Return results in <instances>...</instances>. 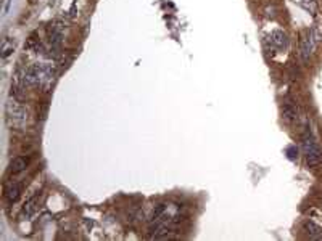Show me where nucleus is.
I'll list each match as a JSON object with an SVG mask.
<instances>
[{
    "label": "nucleus",
    "mask_w": 322,
    "mask_h": 241,
    "mask_svg": "<svg viewBox=\"0 0 322 241\" xmlns=\"http://www.w3.org/2000/svg\"><path fill=\"white\" fill-rule=\"evenodd\" d=\"M306 230H308L309 237H311V238H316V240H322V229H321V227L316 225V224H313V222H308V224H306Z\"/></svg>",
    "instance_id": "1a4fd4ad"
},
{
    "label": "nucleus",
    "mask_w": 322,
    "mask_h": 241,
    "mask_svg": "<svg viewBox=\"0 0 322 241\" xmlns=\"http://www.w3.org/2000/svg\"><path fill=\"white\" fill-rule=\"evenodd\" d=\"M21 190H23V185L15 182V184H10L8 187L5 188V198L10 201V203H15V201L19 198V194H21Z\"/></svg>",
    "instance_id": "39448f33"
},
{
    "label": "nucleus",
    "mask_w": 322,
    "mask_h": 241,
    "mask_svg": "<svg viewBox=\"0 0 322 241\" xmlns=\"http://www.w3.org/2000/svg\"><path fill=\"white\" fill-rule=\"evenodd\" d=\"M37 206H39V196H34V198H31L28 203L24 204V207H23V212H21V216L23 217H31L32 214H34L36 211H37Z\"/></svg>",
    "instance_id": "6e6552de"
},
{
    "label": "nucleus",
    "mask_w": 322,
    "mask_h": 241,
    "mask_svg": "<svg viewBox=\"0 0 322 241\" xmlns=\"http://www.w3.org/2000/svg\"><path fill=\"white\" fill-rule=\"evenodd\" d=\"M11 51H13V42L10 44L8 37H6L5 41H3V45H2V56L6 58V56L11 53Z\"/></svg>",
    "instance_id": "9d476101"
},
{
    "label": "nucleus",
    "mask_w": 322,
    "mask_h": 241,
    "mask_svg": "<svg viewBox=\"0 0 322 241\" xmlns=\"http://www.w3.org/2000/svg\"><path fill=\"white\" fill-rule=\"evenodd\" d=\"M6 119H8L11 127L21 129L26 124V119H28V111L16 100H10L6 103Z\"/></svg>",
    "instance_id": "f03ea898"
},
{
    "label": "nucleus",
    "mask_w": 322,
    "mask_h": 241,
    "mask_svg": "<svg viewBox=\"0 0 322 241\" xmlns=\"http://www.w3.org/2000/svg\"><path fill=\"white\" fill-rule=\"evenodd\" d=\"M314 34H313V31H308L306 32V36L301 39V42H300V55L303 60H308L309 56H311L313 53V50H314Z\"/></svg>",
    "instance_id": "7ed1b4c3"
},
{
    "label": "nucleus",
    "mask_w": 322,
    "mask_h": 241,
    "mask_svg": "<svg viewBox=\"0 0 322 241\" xmlns=\"http://www.w3.org/2000/svg\"><path fill=\"white\" fill-rule=\"evenodd\" d=\"M270 44H272L275 48L287 47V36L283 34L282 31H275L272 32V36H270Z\"/></svg>",
    "instance_id": "0eeeda50"
},
{
    "label": "nucleus",
    "mask_w": 322,
    "mask_h": 241,
    "mask_svg": "<svg viewBox=\"0 0 322 241\" xmlns=\"http://www.w3.org/2000/svg\"><path fill=\"white\" fill-rule=\"evenodd\" d=\"M282 118L287 122H295L298 119V108H296L292 101H285L282 106Z\"/></svg>",
    "instance_id": "20e7f679"
},
{
    "label": "nucleus",
    "mask_w": 322,
    "mask_h": 241,
    "mask_svg": "<svg viewBox=\"0 0 322 241\" xmlns=\"http://www.w3.org/2000/svg\"><path fill=\"white\" fill-rule=\"evenodd\" d=\"M26 167H28V159L23 158V156H18V158H15L11 161L10 172L11 174H19V172H23Z\"/></svg>",
    "instance_id": "423d86ee"
},
{
    "label": "nucleus",
    "mask_w": 322,
    "mask_h": 241,
    "mask_svg": "<svg viewBox=\"0 0 322 241\" xmlns=\"http://www.w3.org/2000/svg\"><path fill=\"white\" fill-rule=\"evenodd\" d=\"M303 151H305L308 166L316 167L322 162V149L311 135V132H305V135H303Z\"/></svg>",
    "instance_id": "f257e3e1"
}]
</instances>
